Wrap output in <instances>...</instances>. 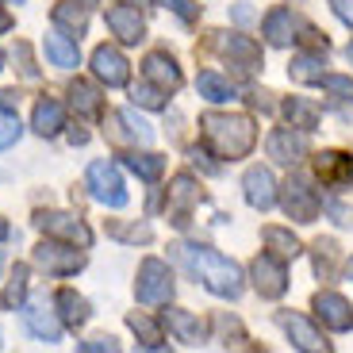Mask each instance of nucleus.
<instances>
[{
	"mask_svg": "<svg viewBox=\"0 0 353 353\" xmlns=\"http://www.w3.org/2000/svg\"><path fill=\"white\" fill-rule=\"evenodd\" d=\"M81 350L100 353V350H119V345H115V338H92V342H81Z\"/></svg>",
	"mask_w": 353,
	"mask_h": 353,
	"instance_id": "nucleus-40",
	"label": "nucleus"
},
{
	"mask_svg": "<svg viewBox=\"0 0 353 353\" xmlns=\"http://www.w3.org/2000/svg\"><path fill=\"white\" fill-rule=\"evenodd\" d=\"M161 8H173L181 19H196V4L192 0H158Z\"/></svg>",
	"mask_w": 353,
	"mask_h": 353,
	"instance_id": "nucleus-38",
	"label": "nucleus"
},
{
	"mask_svg": "<svg viewBox=\"0 0 353 353\" xmlns=\"http://www.w3.org/2000/svg\"><path fill=\"white\" fill-rule=\"evenodd\" d=\"M19 134H23V127H19V115L12 112V104H4V100H0V150L16 146Z\"/></svg>",
	"mask_w": 353,
	"mask_h": 353,
	"instance_id": "nucleus-30",
	"label": "nucleus"
},
{
	"mask_svg": "<svg viewBox=\"0 0 353 353\" xmlns=\"http://www.w3.org/2000/svg\"><path fill=\"white\" fill-rule=\"evenodd\" d=\"M35 227L43 230V234L65 239V242H73V246H81V250L92 242V230H88L81 219H73V215H62V212H39V215H35Z\"/></svg>",
	"mask_w": 353,
	"mask_h": 353,
	"instance_id": "nucleus-7",
	"label": "nucleus"
},
{
	"mask_svg": "<svg viewBox=\"0 0 353 353\" xmlns=\"http://www.w3.org/2000/svg\"><path fill=\"white\" fill-rule=\"evenodd\" d=\"M0 239H8V223L0 219Z\"/></svg>",
	"mask_w": 353,
	"mask_h": 353,
	"instance_id": "nucleus-45",
	"label": "nucleus"
},
{
	"mask_svg": "<svg viewBox=\"0 0 353 353\" xmlns=\"http://www.w3.org/2000/svg\"><path fill=\"white\" fill-rule=\"evenodd\" d=\"M134 296H139V303H169L173 300V273H169V265L158 261V257H146L139 265Z\"/></svg>",
	"mask_w": 353,
	"mask_h": 353,
	"instance_id": "nucleus-3",
	"label": "nucleus"
},
{
	"mask_svg": "<svg viewBox=\"0 0 353 353\" xmlns=\"http://www.w3.org/2000/svg\"><path fill=\"white\" fill-rule=\"evenodd\" d=\"M115 119L123 123V134H127V139L142 142V146H150V142H154V131H150V123H146V119H139V115H134L131 108H123V112L115 115Z\"/></svg>",
	"mask_w": 353,
	"mask_h": 353,
	"instance_id": "nucleus-29",
	"label": "nucleus"
},
{
	"mask_svg": "<svg viewBox=\"0 0 353 353\" xmlns=\"http://www.w3.org/2000/svg\"><path fill=\"white\" fill-rule=\"evenodd\" d=\"M242 188H246V203H250V208H257V212H269V208L276 203V181H273V173H269L265 165L246 169Z\"/></svg>",
	"mask_w": 353,
	"mask_h": 353,
	"instance_id": "nucleus-10",
	"label": "nucleus"
},
{
	"mask_svg": "<svg viewBox=\"0 0 353 353\" xmlns=\"http://www.w3.org/2000/svg\"><path fill=\"white\" fill-rule=\"evenodd\" d=\"M196 88H200V97L212 100V104H227V100H234V85H230V81H223L219 73H200Z\"/></svg>",
	"mask_w": 353,
	"mask_h": 353,
	"instance_id": "nucleus-24",
	"label": "nucleus"
},
{
	"mask_svg": "<svg viewBox=\"0 0 353 353\" xmlns=\"http://www.w3.org/2000/svg\"><path fill=\"white\" fill-rule=\"evenodd\" d=\"M0 70H4V54H0Z\"/></svg>",
	"mask_w": 353,
	"mask_h": 353,
	"instance_id": "nucleus-48",
	"label": "nucleus"
},
{
	"mask_svg": "<svg viewBox=\"0 0 353 353\" xmlns=\"http://www.w3.org/2000/svg\"><path fill=\"white\" fill-rule=\"evenodd\" d=\"M23 296H27V269L19 265L16 276L8 281V288H4V296H0V303L4 307H23Z\"/></svg>",
	"mask_w": 353,
	"mask_h": 353,
	"instance_id": "nucleus-34",
	"label": "nucleus"
},
{
	"mask_svg": "<svg viewBox=\"0 0 353 353\" xmlns=\"http://www.w3.org/2000/svg\"><path fill=\"white\" fill-rule=\"evenodd\" d=\"M70 100H73V108H77L81 115H97L100 112V97H97V88L88 85V81H77V85L70 88Z\"/></svg>",
	"mask_w": 353,
	"mask_h": 353,
	"instance_id": "nucleus-31",
	"label": "nucleus"
},
{
	"mask_svg": "<svg viewBox=\"0 0 353 353\" xmlns=\"http://www.w3.org/2000/svg\"><path fill=\"white\" fill-rule=\"evenodd\" d=\"M134 104H142V108H165V88H161V85H139V88H134Z\"/></svg>",
	"mask_w": 353,
	"mask_h": 353,
	"instance_id": "nucleus-36",
	"label": "nucleus"
},
{
	"mask_svg": "<svg viewBox=\"0 0 353 353\" xmlns=\"http://www.w3.org/2000/svg\"><path fill=\"white\" fill-rule=\"evenodd\" d=\"M203 127V142L212 146L219 158H246L250 150H254V142H257V127L250 115H203L200 119Z\"/></svg>",
	"mask_w": 353,
	"mask_h": 353,
	"instance_id": "nucleus-2",
	"label": "nucleus"
},
{
	"mask_svg": "<svg viewBox=\"0 0 353 353\" xmlns=\"http://www.w3.org/2000/svg\"><path fill=\"white\" fill-rule=\"evenodd\" d=\"M31 127H35L43 139H50V134H58L65 127V108L58 104V100H39L35 104V119H31Z\"/></svg>",
	"mask_w": 353,
	"mask_h": 353,
	"instance_id": "nucleus-20",
	"label": "nucleus"
},
{
	"mask_svg": "<svg viewBox=\"0 0 353 353\" xmlns=\"http://www.w3.org/2000/svg\"><path fill=\"white\" fill-rule=\"evenodd\" d=\"M23 323H27V330H31L39 342H46V345L62 342V323H58L54 307L43 300V296H35L31 303H23Z\"/></svg>",
	"mask_w": 353,
	"mask_h": 353,
	"instance_id": "nucleus-6",
	"label": "nucleus"
},
{
	"mask_svg": "<svg viewBox=\"0 0 353 353\" xmlns=\"http://www.w3.org/2000/svg\"><path fill=\"white\" fill-rule=\"evenodd\" d=\"M323 208H327V212L334 215V223H338V227H350V223H353V212L345 208V203H338V200H327Z\"/></svg>",
	"mask_w": 353,
	"mask_h": 353,
	"instance_id": "nucleus-39",
	"label": "nucleus"
},
{
	"mask_svg": "<svg viewBox=\"0 0 353 353\" xmlns=\"http://www.w3.org/2000/svg\"><path fill=\"white\" fill-rule=\"evenodd\" d=\"M288 73L296 81H323V58H319V54H300V58L288 65Z\"/></svg>",
	"mask_w": 353,
	"mask_h": 353,
	"instance_id": "nucleus-33",
	"label": "nucleus"
},
{
	"mask_svg": "<svg viewBox=\"0 0 353 353\" xmlns=\"http://www.w3.org/2000/svg\"><path fill=\"white\" fill-rule=\"evenodd\" d=\"M88 188H92V200L108 203V208H127L123 176L112 161H92L88 165Z\"/></svg>",
	"mask_w": 353,
	"mask_h": 353,
	"instance_id": "nucleus-4",
	"label": "nucleus"
},
{
	"mask_svg": "<svg viewBox=\"0 0 353 353\" xmlns=\"http://www.w3.org/2000/svg\"><path fill=\"white\" fill-rule=\"evenodd\" d=\"M250 276H254V288L261 292L265 300H276L288 288V273H284V261H276V254H261L250 265Z\"/></svg>",
	"mask_w": 353,
	"mask_h": 353,
	"instance_id": "nucleus-8",
	"label": "nucleus"
},
{
	"mask_svg": "<svg viewBox=\"0 0 353 353\" xmlns=\"http://www.w3.org/2000/svg\"><path fill=\"white\" fill-rule=\"evenodd\" d=\"M142 73H146L154 85H161V88H176V85H181V70H176V62H173V58H165V54H150V58L142 62Z\"/></svg>",
	"mask_w": 353,
	"mask_h": 353,
	"instance_id": "nucleus-21",
	"label": "nucleus"
},
{
	"mask_svg": "<svg viewBox=\"0 0 353 353\" xmlns=\"http://www.w3.org/2000/svg\"><path fill=\"white\" fill-rule=\"evenodd\" d=\"M315 311H319V319H323V327L353 330V307L338 296V292H319V296H315Z\"/></svg>",
	"mask_w": 353,
	"mask_h": 353,
	"instance_id": "nucleus-14",
	"label": "nucleus"
},
{
	"mask_svg": "<svg viewBox=\"0 0 353 353\" xmlns=\"http://www.w3.org/2000/svg\"><path fill=\"white\" fill-rule=\"evenodd\" d=\"M350 62H353V43H350Z\"/></svg>",
	"mask_w": 353,
	"mask_h": 353,
	"instance_id": "nucleus-47",
	"label": "nucleus"
},
{
	"mask_svg": "<svg viewBox=\"0 0 353 353\" xmlns=\"http://www.w3.org/2000/svg\"><path fill=\"white\" fill-rule=\"evenodd\" d=\"M315 173H319L323 185L345 188V185H353V158H345V154H338V150L319 154V158H315Z\"/></svg>",
	"mask_w": 353,
	"mask_h": 353,
	"instance_id": "nucleus-15",
	"label": "nucleus"
},
{
	"mask_svg": "<svg viewBox=\"0 0 353 353\" xmlns=\"http://www.w3.org/2000/svg\"><path fill=\"white\" fill-rule=\"evenodd\" d=\"M92 73H97V81H104L108 88H119L131 77V65H127V58L115 50V46H97V50H92Z\"/></svg>",
	"mask_w": 353,
	"mask_h": 353,
	"instance_id": "nucleus-9",
	"label": "nucleus"
},
{
	"mask_svg": "<svg viewBox=\"0 0 353 353\" xmlns=\"http://www.w3.org/2000/svg\"><path fill=\"white\" fill-rule=\"evenodd\" d=\"M46 58H50L58 70H77V65H81L77 39H70L62 27H54L50 35H46Z\"/></svg>",
	"mask_w": 353,
	"mask_h": 353,
	"instance_id": "nucleus-17",
	"label": "nucleus"
},
{
	"mask_svg": "<svg viewBox=\"0 0 353 353\" xmlns=\"http://www.w3.org/2000/svg\"><path fill=\"white\" fill-rule=\"evenodd\" d=\"M284 212L296 223H311L319 215V196L307 188V181H288L284 185Z\"/></svg>",
	"mask_w": 353,
	"mask_h": 353,
	"instance_id": "nucleus-13",
	"label": "nucleus"
},
{
	"mask_svg": "<svg viewBox=\"0 0 353 353\" xmlns=\"http://www.w3.org/2000/svg\"><path fill=\"white\" fill-rule=\"evenodd\" d=\"M127 323H131V330L139 334V342L146 345V350H158L165 338H161V330H158V323H150L146 315H127Z\"/></svg>",
	"mask_w": 353,
	"mask_h": 353,
	"instance_id": "nucleus-32",
	"label": "nucleus"
},
{
	"mask_svg": "<svg viewBox=\"0 0 353 353\" xmlns=\"http://www.w3.org/2000/svg\"><path fill=\"white\" fill-rule=\"evenodd\" d=\"M54 303L62 307V319L70 323V327H81V323L88 319V303L81 300L77 292H70V288H62V292H58V300H54Z\"/></svg>",
	"mask_w": 353,
	"mask_h": 353,
	"instance_id": "nucleus-28",
	"label": "nucleus"
},
{
	"mask_svg": "<svg viewBox=\"0 0 353 353\" xmlns=\"http://www.w3.org/2000/svg\"><path fill=\"white\" fill-rule=\"evenodd\" d=\"M169 203H173V215L176 219L173 223H181V227H185V215H188V208H196V203H200V188H196V181L188 173H181L173 181V188H169Z\"/></svg>",
	"mask_w": 353,
	"mask_h": 353,
	"instance_id": "nucleus-18",
	"label": "nucleus"
},
{
	"mask_svg": "<svg viewBox=\"0 0 353 353\" xmlns=\"http://www.w3.org/2000/svg\"><path fill=\"white\" fill-rule=\"evenodd\" d=\"M70 142H73V146H81V142H88V134L85 131H70Z\"/></svg>",
	"mask_w": 353,
	"mask_h": 353,
	"instance_id": "nucleus-43",
	"label": "nucleus"
},
{
	"mask_svg": "<svg viewBox=\"0 0 353 353\" xmlns=\"http://www.w3.org/2000/svg\"><path fill=\"white\" fill-rule=\"evenodd\" d=\"M281 327L288 330V338H292V345H296V350H307V353L330 350V342L319 334L315 327H311L307 319H300V315H281Z\"/></svg>",
	"mask_w": 353,
	"mask_h": 353,
	"instance_id": "nucleus-16",
	"label": "nucleus"
},
{
	"mask_svg": "<svg viewBox=\"0 0 353 353\" xmlns=\"http://www.w3.org/2000/svg\"><path fill=\"white\" fill-rule=\"evenodd\" d=\"M165 323H169V330L176 334V342H185V345H200L203 342V323L192 315V311L169 307L165 311Z\"/></svg>",
	"mask_w": 353,
	"mask_h": 353,
	"instance_id": "nucleus-19",
	"label": "nucleus"
},
{
	"mask_svg": "<svg viewBox=\"0 0 353 353\" xmlns=\"http://www.w3.org/2000/svg\"><path fill=\"white\" fill-rule=\"evenodd\" d=\"M265 246L273 250L276 257H300V239L292 234V230H284V227H265Z\"/></svg>",
	"mask_w": 353,
	"mask_h": 353,
	"instance_id": "nucleus-25",
	"label": "nucleus"
},
{
	"mask_svg": "<svg viewBox=\"0 0 353 353\" xmlns=\"http://www.w3.org/2000/svg\"><path fill=\"white\" fill-rule=\"evenodd\" d=\"M173 254L188 273L200 276L203 288H212L215 296H223V300H239L242 273H239V265L230 261V257L215 254V250H208V246H173Z\"/></svg>",
	"mask_w": 353,
	"mask_h": 353,
	"instance_id": "nucleus-1",
	"label": "nucleus"
},
{
	"mask_svg": "<svg viewBox=\"0 0 353 353\" xmlns=\"http://www.w3.org/2000/svg\"><path fill=\"white\" fill-rule=\"evenodd\" d=\"M81 4H97V0H81Z\"/></svg>",
	"mask_w": 353,
	"mask_h": 353,
	"instance_id": "nucleus-49",
	"label": "nucleus"
},
{
	"mask_svg": "<svg viewBox=\"0 0 353 353\" xmlns=\"http://www.w3.org/2000/svg\"><path fill=\"white\" fill-rule=\"evenodd\" d=\"M323 88H327V92H334V97H342V100H353V81L350 77H323Z\"/></svg>",
	"mask_w": 353,
	"mask_h": 353,
	"instance_id": "nucleus-37",
	"label": "nucleus"
},
{
	"mask_svg": "<svg viewBox=\"0 0 353 353\" xmlns=\"http://www.w3.org/2000/svg\"><path fill=\"white\" fill-rule=\"evenodd\" d=\"M284 115H288V123L300 127V131H315L319 127V108L303 97H292L288 104H284Z\"/></svg>",
	"mask_w": 353,
	"mask_h": 353,
	"instance_id": "nucleus-23",
	"label": "nucleus"
},
{
	"mask_svg": "<svg viewBox=\"0 0 353 353\" xmlns=\"http://www.w3.org/2000/svg\"><path fill=\"white\" fill-rule=\"evenodd\" d=\"M8 31H12V19L4 16V12H0V35H8Z\"/></svg>",
	"mask_w": 353,
	"mask_h": 353,
	"instance_id": "nucleus-44",
	"label": "nucleus"
},
{
	"mask_svg": "<svg viewBox=\"0 0 353 353\" xmlns=\"http://www.w3.org/2000/svg\"><path fill=\"white\" fill-rule=\"evenodd\" d=\"M292 31H296V16H292V12L276 8V12L265 16V35H269L273 46H292V39H296Z\"/></svg>",
	"mask_w": 353,
	"mask_h": 353,
	"instance_id": "nucleus-22",
	"label": "nucleus"
},
{
	"mask_svg": "<svg viewBox=\"0 0 353 353\" xmlns=\"http://www.w3.org/2000/svg\"><path fill=\"white\" fill-rule=\"evenodd\" d=\"M334 12H338V19H342V23L353 27V0H334Z\"/></svg>",
	"mask_w": 353,
	"mask_h": 353,
	"instance_id": "nucleus-41",
	"label": "nucleus"
},
{
	"mask_svg": "<svg viewBox=\"0 0 353 353\" xmlns=\"http://www.w3.org/2000/svg\"><path fill=\"white\" fill-rule=\"evenodd\" d=\"M8 4H27V0H8Z\"/></svg>",
	"mask_w": 353,
	"mask_h": 353,
	"instance_id": "nucleus-46",
	"label": "nucleus"
},
{
	"mask_svg": "<svg viewBox=\"0 0 353 353\" xmlns=\"http://www.w3.org/2000/svg\"><path fill=\"white\" fill-rule=\"evenodd\" d=\"M219 46L227 54H239V58H246L250 65H257V58H261V50H257L250 39H242V35H230V39H219Z\"/></svg>",
	"mask_w": 353,
	"mask_h": 353,
	"instance_id": "nucleus-35",
	"label": "nucleus"
},
{
	"mask_svg": "<svg viewBox=\"0 0 353 353\" xmlns=\"http://www.w3.org/2000/svg\"><path fill=\"white\" fill-rule=\"evenodd\" d=\"M54 23L58 27H70V35H85V27H88V12L85 8H77L73 0H65V4H58L54 8Z\"/></svg>",
	"mask_w": 353,
	"mask_h": 353,
	"instance_id": "nucleus-27",
	"label": "nucleus"
},
{
	"mask_svg": "<svg viewBox=\"0 0 353 353\" xmlns=\"http://www.w3.org/2000/svg\"><path fill=\"white\" fill-rule=\"evenodd\" d=\"M108 27H112V35L119 39L123 46H134L142 43V31H146V23H142L139 8H131V4H115V8H108Z\"/></svg>",
	"mask_w": 353,
	"mask_h": 353,
	"instance_id": "nucleus-11",
	"label": "nucleus"
},
{
	"mask_svg": "<svg viewBox=\"0 0 353 353\" xmlns=\"http://www.w3.org/2000/svg\"><path fill=\"white\" fill-rule=\"evenodd\" d=\"M234 23H254V8H246V4H234Z\"/></svg>",
	"mask_w": 353,
	"mask_h": 353,
	"instance_id": "nucleus-42",
	"label": "nucleus"
},
{
	"mask_svg": "<svg viewBox=\"0 0 353 353\" xmlns=\"http://www.w3.org/2000/svg\"><path fill=\"white\" fill-rule=\"evenodd\" d=\"M123 165L139 173L142 181H158L165 173V158H158V154H123Z\"/></svg>",
	"mask_w": 353,
	"mask_h": 353,
	"instance_id": "nucleus-26",
	"label": "nucleus"
},
{
	"mask_svg": "<svg viewBox=\"0 0 353 353\" xmlns=\"http://www.w3.org/2000/svg\"><path fill=\"white\" fill-rule=\"evenodd\" d=\"M307 154V131H292V127H281V131L269 134V158L281 161V165H292Z\"/></svg>",
	"mask_w": 353,
	"mask_h": 353,
	"instance_id": "nucleus-12",
	"label": "nucleus"
},
{
	"mask_svg": "<svg viewBox=\"0 0 353 353\" xmlns=\"http://www.w3.org/2000/svg\"><path fill=\"white\" fill-rule=\"evenodd\" d=\"M31 257H35V265L43 273H54V276H73L85 265V254H77L70 246H58V242H39Z\"/></svg>",
	"mask_w": 353,
	"mask_h": 353,
	"instance_id": "nucleus-5",
	"label": "nucleus"
}]
</instances>
